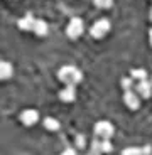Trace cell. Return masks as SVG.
<instances>
[{
	"label": "cell",
	"instance_id": "30bf717a",
	"mask_svg": "<svg viewBox=\"0 0 152 155\" xmlns=\"http://www.w3.org/2000/svg\"><path fill=\"white\" fill-rule=\"evenodd\" d=\"M12 73H14V68H12L10 62L0 61V81H5V79H8V78L12 76Z\"/></svg>",
	"mask_w": 152,
	"mask_h": 155
},
{
	"label": "cell",
	"instance_id": "7402d4cb",
	"mask_svg": "<svg viewBox=\"0 0 152 155\" xmlns=\"http://www.w3.org/2000/svg\"><path fill=\"white\" fill-rule=\"evenodd\" d=\"M150 20H152V10H150Z\"/></svg>",
	"mask_w": 152,
	"mask_h": 155
},
{
	"label": "cell",
	"instance_id": "5b68a950",
	"mask_svg": "<svg viewBox=\"0 0 152 155\" xmlns=\"http://www.w3.org/2000/svg\"><path fill=\"white\" fill-rule=\"evenodd\" d=\"M20 121L25 127H32V125H35L39 121V113L35 111V110H24L20 113Z\"/></svg>",
	"mask_w": 152,
	"mask_h": 155
},
{
	"label": "cell",
	"instance_id": "8992f818",
	"mask_svg": "<svg viewBox=\"0 0 152 155\" xmlns=\"http://www.w3.org/2000/svg\"><path fill=\"white\" fill-rule=\"evenodd\" d=\"M123 101H125V105L129 106L130 110H137L139 106H140V96H139L133 89L125 91L123 93Z\"/></svg>",
	"mask_w": 152,
	"mask_h": 155
},
{
	"label": "cell",
	"instance_id": "6da1fadb",
	"mask_svg": "<svg viewBox=\"0 0 152 155\" xmlns=\"http://www.w3.org/2000/svg\"><path fill=\"white\" fill-rule=\"evenodd\" d=\"M58 78L59 81L64 83V84H78L79 81L83 79V73L74 66H62L61 69L58 71Z\"/></svg>",
	"mask_w": 152,
	"mask_h": 155
},
{
	"label": "cell",
	"instance_id": "ac0fdd59",
	"mask_svg": "<svg viewBox=\"0 0 152 155\" xmlns=\"http://www.w3.org/2000/svg\"><path fill=\"white\" fill-rule=\"evenodd\" d=\"M122 155H140V148L137 147H129L122 152Z\"/></svg>",
	"mask_w": 152,
	"mask_h": 155
},
{
	"label": "cell",
	"instance_id": "277c9868",
	"mask_svg": "<svg viewBox=\"0 0 152 155\" xmlns=\"http://www.w3.org/2000/svg\"><path fill=\"white\" fill-rule=\"evenodd\" d=\"M108 31H110V22L106 19H100L93 24V27H91L90 32L95 39H101L108 34Z\"/></svg>",
	"mask_w": 152,
	"mask_h": 155
},
{
	"label": "cell",
	"instance_id": "7a4b0ae2",
	"mask_svg": "<svg viewBox=\"0 0 152 155\" xmlns=\"http://www.w3.org/2000/svg\"><path fill=\"white\" fill-rule=\"evenodd\" d=\"M95 132V138H101V140H110L113 137V132H115V128L110 121H98L93 128Z\"/></svg>",
	"mask_w": 152,
	"mask_h": 155
},
{
	"label": "cell",
	"instance_id": "e0dca14e",
	"mask_svg": "<svg viewBox=\"0 0 152 155\" xmlns=\"http://www.w3.org/2000/svg\"><path fill=\"white\" fill-rule=\"evenodd\" d=\"M122 88H123L125 91L132 89L133 88V79L132 78H123V79H122Z\"/></svg>",
	"mask_w": 152,
	"mask_h": 155
},
{
	"label": "cell",
	"instance_id": "44dd1931",
	"mask_svg": "<svg viewBox=\"0 0 152 155\" xmlns=\"http://www.w3.org/2000/svg\"><path fill=\"white\" fill-rule=\"evenodd\" d=\"M149 42H150V46H152V29L149 31Z\"/></svg>",
	"mask_w": 152,
	"mask_h": 155
},
{
	"label": "cell",
	"instance_id": "5bb4252c",
	"mask_svg": "<svg viewBox=\"0 0 152 155\" xmlns=\"http://www.w3.org/2000/svg\"><path fill=\"white\" fill-rule=\"evenodd\" d=\"M85 147H86L85 135H76V138H74V148H85Z\"/></svg>",
	"mask_w": 152,
	"mask_h": 155
},
{
	"label": "cell",
	"instance_id": "d6986e66",
	"mask_svg": "<svg viewBox=\"0 0 152 155\" xmlns=\"http://www.w3.org/2000/svg\"><path fill=\"white\" fill-rule=\"evenodd\" d=\"M61 155H76V148H64V150H62V153Z\"/></svg>",
	"mask_w": 152,
	"mask_h": 155
},
{
	"label": "cell",
	"instance_id": "52a82bcc",
	"mask_svg": "<svg viewBox=\"0 0 152 155\" xmlns=\"http://www.w3.org/2000/svg\"><path fill=\"white\" fill-rule=\"evenodd\" d=\"M135 93L139 94V96H142V98H150V94H152V83H149L147 79L137 81Z\"/></svg>",
	"mask_w": 152,
	"mask_h": 155
},
{
	"label": "cell",
	"instance_id": "ffe728a7",
	"mask_svg": "<svg viewBox=\"0 0 152 155\" xmlns=\"http://www.w3.org/2000/svg\"><path fill=\"white\" fill-rule=\"evenodd\" d=\"M150 152H152V148H150V147H144V148H140V155H150Z\"/></svg>",
	"mask_w": 152,
	"mask_h": 155
},
{
	"label": "cell",
	"instance_id": "7c38bea8",
	"mask_svg": "<svg viewBox=\"0 0 152 155\" xmlns=\"http://www.w3.org/2000/svg\"><path fill=\"white\" fill-rule=\"evenodd\" d=\"M32 31H34L37 35H46L47 34V24L44 22L42 19H35L34 29H32Z\"/></svg>",
	"mask_w": 152,
	"mask_h": 155
},
{
	"label": "cell",
	"instance_id": "2e32d148",
	"mask_svg": "<svg viewBox=\"0 0 152 155\" xmlns=\"http://www.w3.org/2000/svg\"><path fill=\"white\" fill-rule=\"evenodd\" d=\"M113 4V0H95V5L98 8H110Z\"/></svg>",
	"mask_w": 152,
	"mask_h": 155
},
{
	"label": "cell",
	"instance_id": "9c48e42d",
	"mask_svg": "<svg viewBox=\"0 0 152 155\" xmlns=\"http://www.w3.org/2000/svg\"><path fill=\"white\" fill-rule=\"evenodd\" d=\"M34 22H35V19L32 17V14H27V15H24L19 20V29L20 31H32L34 29Z\"/></svg>",
	"mask_w": 152,
	"mask_h": 155
},
{
	"label": "cell",
	"instance_id": "ba28073f",
	"mask_svg": "<svg viewBox=\"0 0 152 155\" xmlns=\"http://www.w3.org/2000/svg\"><path fill=\"white\" fill-rule=\"evenodd\" d=\"M59 100L64 101V103H71V101L76 100V89L73 84H68L66 88H62L59 91Z\"/></svg>",
	"mask_w": 152,
	"mask_h": 155
},
{
	"label": "cell",
	"instance_id": "8fae6325",
	"mask_svg": "<svg viewBox=\"0 0 152 155\" xmlns=\"http://www.w3.org/2000/svg\"><path fill=\"white\" fill-rule=\"evenodd\" d=\"M44 128L46 130H49V132H58L59 128H61V125H59V121L56 120V118H52V116H47V118H44Z\"/></svg>",
	"mask_w": 152,
	"mask_h": 155
},
{
	"label": "cell",
	"instance_id": "9a60e30c",
	"mask_svg": "<svg viewBox=\"0 0 152 155\" xmlns=\"http://www.w3.org/2000/svg\"><path fill=\"white\" fill-rule=\"evenodd\" d=\"M101 153H110V152L113 150V147H112V142L110 140H101Z\"/></svg>",
	"mask_w": 152,
	"mask_h": 155
},
{
	"label": "cell",
	"instance_id": "4fadbf2b",
	"mask_svg": "<svg viewBox=\"0 0 152 155\" xmlns=\"http://www.w3.org/2000/svg\"><path fill=\"white\" fill-rule=\"evenodd\" d=\"M130 78L133 81H142V79H147V71L145 69H133L130 73Z\"/></svg>",
	"mask_w": 152,
	"mask_h": 155
},
{
	"label": "cell",
	"instance_id": "3957f363",
	"mask_svg": "<svg viewBox=\"0 0 152 155\" xmlns=\"http://www.w3.org/2000/svg\"><path fill=\"white\" fill-rule=\"evenodd\" d=\"M66 34L71 39H78L83 34V20L79 17H73L66 27Z\"/></svg>",
	"mask_w": 152,
	"mask_h": 155
}]
</instances>
